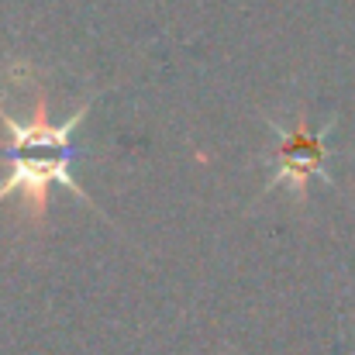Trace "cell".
Wrapping results in <instances>:
<instances>
[{
	"mask_svg": "<svg viewBox=\"0 0 355 355\" xmlns=\"http://www.w3.org/2000/svg\"><path fill=\"white\" fill-rule=\"evenodd\" d=\"M24 101H28V118H21L17 111H10L0 101V124H3V159H7V173L0 180V204L7 197H17L24 207L28 225L42 228L45 225V211H49V193L52 187L69 190L73 197H80L87 207H94V214H101L107 221V214L87 197V190L80 187V180L73 176V135L80 128V121L87 118L90 104L104 94H90L76 114L52 124L49 121V101H45V87L38 80V73L24 62Z\"/></svg>",
	"mask_w": 355,
	"mask_h": 355,
	"instance_id": "cell-1",
	"label": "cell"
},
{
	"mask_svg": "<svg viewBox=\"0 0 355 355\" xmlns=\"http://www.w3.org/2000/svg\"><path fill=\"white\" fill-rule=\"evenodd\" d=\"M335 121H338V114H331L328 124L314 128L304 107L297 111L293 128H283V124H276L272 118H266V128L272 131V145L266 148V159L272 162V176L262 183L259 200L283 187L304 207L307 204V190H311L314 180H321L324 187H335V180L328 173V159H331L328 138H331Z\"/></svg>",
	"mask_w": 355,
	"mask_h": 355,
	"instance_id": "cell-2",
	"label": "cell"
}]
</instances>
